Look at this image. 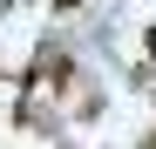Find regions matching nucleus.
Segmentation results:
<instances>
[{
  "instance_id": "obj_2",
  "label": "nucleus",
  "mask_w": 156,
  "mask_h": 149,
  "mask_svg": "<svg viewBox=\"0 0 156 149\" xmlns=\"http://www.w3.org/2000/svg\"><path fill=\"white\" fill-rule=\"evenodd\" d=\"M55 7H61V14H75V7H82V0H55Z\"/></svg>"
},
{
  "instance_id": "obj_1",
  "label": "nucleus",
  "mask_w": 156,
  "mask_h": 149,
  "mask_svg": "<svg viewBox=\"0 0 156 149\" xmlns=\"http://www.w3.org/2000/svg\"><path fill=\"white\" fill-rule=\"evenodd\" d=\"M143 47H149V61H156V27H149V34H143Z\"/></svg>"
}]
</instances>
